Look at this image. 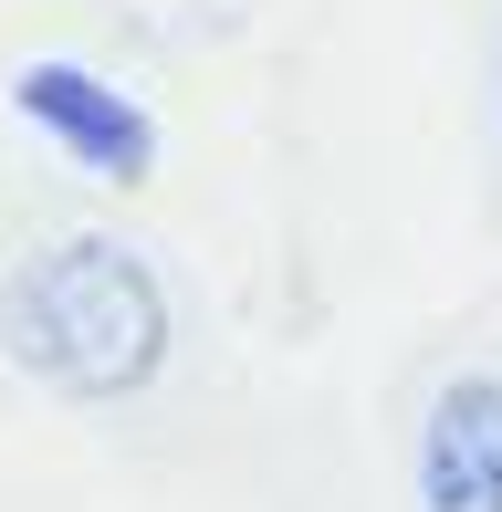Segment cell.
<instances>
[{
    "label": "cell",
    "mask_w": 502,
    "mask_h": 512,
    "mask_svg": "<svg viewBox=\"0 0 502 512\" xmlns=\"http://www.w3.org/2000/svg\"><path fill=\"white\" fill-rule=\"evenodd\" d=\"M0 335L63 398H136L168 366V283L126 241H53L11 272Z\"/></svg>",
    "instance_id": "cell-1"
},
{
    "label": "cell",
    "mask_w": 502,
    "mask_h": 512,
    "mask_svg": "<svg viewBox=\"0 0 502 512\" xmlns=\"http://www.w3.org/2000/svg\"><path fill=\"white\" fill-rule=\"evenodd\" d=\"M21 115H32L63 157H84L95 178H147V157H157L147 105H126L116 84L84 74V63H32V74H21Z\"/></svg>",
    "instance_id": "cell-3"
},
{
    "label": "cell",
    "mask_w": 502,
    "mask_h": 512,
    "mask_svg": "<svg viewBox=\"0 0 502 512\" xmlns=\"http://www.w3.org/2000/svg\"><path fill=\"white\" fill-rule=\"evenodd\" d=\"M419 512H502V377H450L419 418Z\"/></svg>",
    "instance_id": "cell-2"
}]
</instances>
